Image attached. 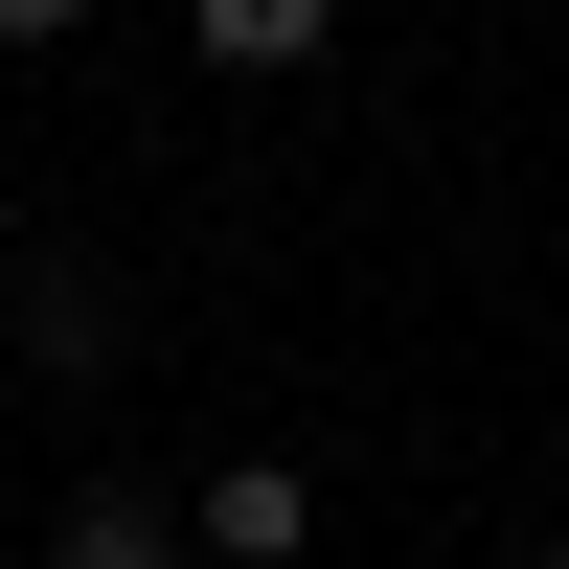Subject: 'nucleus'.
<instances>
[{
	"mask_svg": "<svg viewBox=\"0 0 569 569\" xmlns=\"http://www.w3.org/2000/svg\"><path fill=\"white\" fill-rule=\"evenodd\" d=\"M182 525H206L228 569H297V547H319V479H297V456H228V479L182 501Z\"/></svg>",
	"mask_w": 569,
	"mask_h": 569,
	"instance_id": "1",
	"label": "nucleus"
},
{
	"mask_svg": "<svg viewBox=\"0 0 569 569\" xmlns=\"http://www.w3.org/2000/svg\"><path fill=\"white\" fill-rule=\"evenodd\" d=\"M69 23H91V0H0V46H69Z\"/></svg>",
	"mask_w": 569,
	"mask_h": 569,
	"instance_id": "4",
	"label": "nucleus"
},
{
	"mask_svg": "<svg viewBox=\"0 0 569 569\" xmlns=\"http://www.w3.org/2000/svg\"><path fill=\"white\" fill-rule=\"evenodd\" d=\"M547 569H569V525H547Z\"/></svg>",
	"mask_w": 569,
	"mask_h": 569,
	"instance_id": "5",
	"label": "nucleus"
},
{
	"mask_svg": "<svg viewBox=\"0 0 569 569\" xmlns=\"http://www.w3.org/2000/svg\"><path fill=\"white\" fill-rule=\"evenodd\" d=\"M46 569H182V501H137V479H91L69 525H46Z\"/></svg>",
	"mask_w": 569,
	"mask_h": 569,
	"instance_id": "2",
	"label": "nucleus"
},
{
	"mask_svg": "<svg viewBox=\"0 0 569 569\" xmlns=\"http://www.w3.org/2000/svg\"><path fill=\"white\" fill-rule=\"evenodd\" d=\"M182 23H206V69H319L342 0H182Z\"/></svg>",
	"mask_w": 569,
	"mask_h": 569,
	"instance_id": "3",
	"label": "nucleus"
}]
</instances>
